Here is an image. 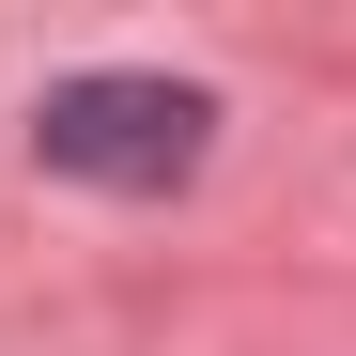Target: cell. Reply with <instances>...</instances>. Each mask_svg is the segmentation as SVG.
<instances>
[{
  "mask_svg": "<svg viewBox=\"0 0 356 356\" xmlns=\"http://www.w3.org/2000/svg\"><path fill=\"white\" fill-rule=\"evenodd\" d=\"M31 155L63 186H108V202H170L186 170L217 155V93L202 78H155V63H93V78H47L31 108Z\"/></svg>",
  "mask_w": 356,
  "mask_h": 356,
  "instance_id": "cell-1",
  "label": "cell"
}]
</instances>
